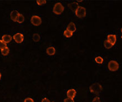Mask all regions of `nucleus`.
Listing matches in <instances>:
<instances>
[{"mask_svg":"<svg viewBox=\"0 0 122 102\" xmlns=\"http://www.w3.org/2000/svg\"><path fill=\"white\" fill-rule=\"evenodd\" d=\"M102 90V86L98 83H95L89 86V91L97 95L100 94Z\"/></svg>","mask_w":122,"mask_h":102,"instance_id":"f257e3e1","label":"nucleus"},{"mask_svg":"<svg viewBox=\"0 0 122 102\" xmlns=\"http://www.w3.org/2000/svg\"><path fill=\"white\" fill-rule=\"evenodd\" d=\"M64 7L60 2L57 3L55 5L53 8V12L56 15H61L64 11Z\"/></svg>","mask_w":122,"mask_h":102,"instance_id":"f03ea898","label":"nucleus"},{"mask_svg":"<svg viewBox=\"0 0 122 102\" xmlns=\"http://www.w3.org/2000/svg\"><path fill=\"white\" fill-rule=\"evenodd\" d=\"M75 13L78 17L83 18L86 16V9L84 7L79 6Z\"/></svg>","mask_w":122,"mask_h":102,"instance_id":"7ed1b4c3","label":"nucleus"},{"mask_svg":"<svg viewBox=\"0 0 122 102\" xmlns=\"http://www.w3.org/2000/svg\"><path fill=\"white\" fill-rule=\"evenodd\" d=\"M108 69L110 71H116L119 69V64L114 60H111L108 63Z\"/></svg>","mask_w":122,"mask_h":102,"instance_id":"20e7f679","label":"nucleus"},{"mask_svg":"<svg viewBox=\"0 0 122 102\" xmlns=\"http://www.w3.org/2000/svg\"><path fill=\"white\" fill-rule=\"evenodd\" d=\"M30 22H31V23L33 25L38 26H40V25L41 24L42 19L40 17L36 16V15H34V16H33L31 17Z\"/></svg>","mask_w":122,"mask_h":102,"instance_id":"39448f33","label":"nucleus"},{"mask_svg":"<svg viewBox=\"0 0 122 102\" xmlns=\"http://www.w3.org/2000/svg\"><path fill=\"white\" fill-rule=\"evenodd\" d=\"M13 39L17 43L20 44L24 40V36L21 33H17L13 36Z\"/></svg>","mask_w":122,"mask_h":102,"instance_id":"423d86ee","label":"nucleus"},{"mask_svg":"<svg viewBox=\"0 0 122 102\" xmlns=\"http://www.w3.org/2000/svg\"><path fill=\"white\" fill-rule=\"evenodd\" d=\"M20 13L18 12L16 10H13L11 12L10 14V16H11V19L14 22L17 21V19L18 17L19 16Z\"/></svg>","mask_w":122,"mask_h":102,"instance_id":"0eeeda50","label":"nucleus"},{"mask_svg":"<svg viewBox=\"0 0 122 102\" xmlns=\"http://www.w3.org/2000/svg\"><path fill=\"white\" fill-rule=\"evenodd\" d=\"M117 38L116 35H108L107 36V41L109 42L112 45H114L116 42Z\"/></svg>","mask_w":122,"mask_h":102,"instance_id":"6e6552de","label":"nucleus"},{"mask_svg":"<svg viewBox=\"0 0 122 102\" xmlns=\"http://www.w3.org/2000/svg\"><path fill=\"white\" fill-rule=\"evenodd\" d=\"M68 7L73 12H76L77 11V10L79 7L78 3L77 2H73V3H69V4L68 5Z\"/></svg>","mask_w":122,"mask_h":102,"instance_id":"1a4fd4ad","label":"nucleus"},{"mask_svg":"<svg viewBox=\"0 0 122 102\" xmlns=\"http://www.w3.org/2000/svg\"><path fill=\"white\" fill-rule=\"evenodd\" d=\"M67 96L68 98H71V99H73L76 96V91L75 89H69L67 91Z\"/></svg>","mask_w":122,"mask_h":102,"instance_id":"9d476101","label":"nucleus"},{"mask_svg":"<svg viewBox=\"0 0 122 102\" xmlns=\"http://www.w3.org/2000/svg\"><path fill=\"white\" fill-rule=\"evenodd\" d=\"M12 40V37L9 35H4L2 37V40L5 43H9Z\"/></svg>","mask_w":122,"mask_h":102,"instance_id":"9b49d317","label":"nucleus"},{"mask_svg":"<svg viewBox=\"0 0 122 102\" xmlns=\"http://www.w3.org/2000/svg\"><path fill=\"white\" fill-rule=\"evenodd\" d=\"M67 30H68L69 31L71 32V33H73L76 30V27L75 24L73 23H69L68 26H67Z\"/></svg>","mask_w":122,"mask_h":102,"instance_id":"f8f14e48","label":"nucleus"},{"mask_svg":"<svg viewBox=\"0 0 122 102\" xmlns=\"http://www.w3.org/2000/svg\"><path fill=\"white\" fill-rule=\"evenodd\" d=\"M47 54H48V55L52 56L55 55L56 53V49L55 47H48L46 50Z\"/></svg>","mask_w":122,"mask_h":102,"instance_id":"ddd939ff","label":"nucleus"},{"mask_svg":"<svg viewBox=\"0 0 122 102\" xmlns=\"http://www.w3.org/2000/svg\"><path fill=\"white\" fill-rule=\"evenodd\" d=\"M10 52V49L8 47H6V48L1 50V54H2L3 56H6Z\"/></svg>","mask_w":122,"mask_h":102,"instance_id":"4468645a","label":"nucleus"},{"mask_svg":"<svg viewBox=\"0 0 122 102\" xmlns=\"http://www.w3.org/2000/svg\"><path fill=\"white\" fill-rule=\"evenodd\" d=\"M25 21V17L22 14H20L19 16L18 17L17 19V22L18 23H22Z\"/></svg>","mask_w":122,"mask_h":102,"instance_id":"2eb2a0df","label":"nucleus"},{"mask_svg":"<svg viewBox=\"0 0 122 102\" xmlns=\"http://www.w3.org/2000/svg\"><path fill=\"white\" fill-rule=\"evenodd\" d=\"M40 39H41V37H40V36L39 35V34H35L33 35V40L35 42H38L40 40Z\"/></svg>","mask_w":122,"mask_h":102,"instance_id":"dca6fc26","label":"nucleus"},{"mask_svg":"<svg viewBox=\"0 0 122 102\" xmlns=\"http://www.w3.org/2000/svg\"><path fill=\"white\" fill-rule=\"evenodd\" d=\"M73 35V33H71V32L69 31L68 30H66L65 31H64V36H66L67 38H69V37H71V36H72Z\"/></svg>","mask_w":122,"mask_h":102,"instance_id":"f3484780","label":"nucleus"},{"mask_svg":"<svg viewBox=\"0 0 122 102\" xmlns=\"http://www.w3.org/2000/svg\"><path fill=\"white\" fill-rule=\"evenodd\" d=\"M104 45L106 48L107 49H111L112 47L113 46V45H112V44L110 43L109 42H108L107 40H105L104 41Z\"/></svg>","mask_w":122,"mask_h":102,"instance_id":"a211bd4d","label":"nucleus"},{"mask_svg":"<svg viewBox=\"0 0 122 102\" xmlns=\"http://www.w3.org/2000/svg\"><path fill=\"white\" fill-rule=\"evenodd\" d=\"M95 61L98 64H102L103 62V59L101 57H97L95 58Z\"/></svg>","mask_w":122,"mask_h":102,"instance_id":"6ab92c4d","label":"nucleus"},{"mask_svg":"<svg viewBox=\"0 0 122 102\" xmlns=\"http://www.w3.org/2000/svg\"><path fill=\"white\" fill-rule=\"evenodd\" d=\"M7 47V44L5 43L2 40H0V49L2 50V49L6 48Z\"/></svg>","mask_w":122,"mask_h":102,"instance_id":"aec40b11","label":"nucleus"},{"mask_svg":"<svg viewBox=\"0 0 122 102\" xmlns=\"http://www.w3.org/2000/svg\"><path fill=\"white\" fill-rule=\"evenodd\" d=\"M37 3L40 6H41L42 5L46 4V0H37Z\"/></svg>","mask_w":122,"mask_h":102,"instance_id":"412c9836","label":"nucleus"},{"mask_svg":"<svg viewBox=\"0 0 122 102\" xmlns=\"http://www.w3.org/2000/svg\"><path fill=\"white\" fill-rule=\"evenodd\" d=\"M64 102H74L73 99H71V98H66L64 100Z\"/></svg>","mask_w":122,"mask_h":102,"instance_id":"4be33fe9","label":"nucleus"},{"mask_svg":"<svg viewBox=\"0 0 122 102\" xmlns=\"http://www.w3.org/2000/svg\"><path fill=\"white\" fill-rule=\"evenodd\" d=\"M92 102H101V100H100L99 97H98V96H96V97L93 99Z\"/></svg>","mask_w":122,"mask_h":102,"instance_id":"5701e85b","label":"nucleus"},{"mask_svg":"<svg viewBox=\"0 0 122 102\" xmlns=\"http://www.w3.org/2000/svg\"><path fill=\"white\" fill-rule=\"evenodd\" d=\"M24 102H34L33 100L30 98H27L25 100Z\"/></svg>","mask_w":122,"mask_h":102,"instance_id":"b1692460","label":"nucleus"},{"mask_svg":"<svg viewBox=\"0 0 122 102\" xmlns=\"http://www.w3.org/2000/svg\"><path fill=\"white\" fill-rule=\"evenodd\" d=\"M42 102H50V101L48 99H47V98H45L42 99Z\"/></svg>","mask_w":122,"mask_h":102,"instance_id":"393cba45","label":"nucleus"},{"mask_svg":"<svg viewBox=\"0 0 122 102\" xmlns=\"http://www.w3.org/2000/svg\"><path fill=\"white\" fill-rule=\"evenodd\" d=\"M1 79V73H0V80Z\"/></svg>","mask_w":122,"mask_h":102,"instance_id":"a878e982","label":"nucleus"},{"mask_svg":"<svg viewBox=\"0 0 122 102\" xmlns=\"http://www.w3.org/2000/svg\"><path fill=\"white\" fill-rule=\"evenodd\" d=\"M78 2H82V1H77Z\"/></svg>","mask_w":122,"mask_h":102,"instance_id":"bb28decb","label":"nucleus"},{"mask_svg":"<svg viewBox=\"0 0 122 102\" xmlns=\"http://www.w3.org/2000/svg\"></svg>","mask_w":122,"mask_h":102,"instance_id":"cd10ccee","label":"nucleus"}]
</instances>
